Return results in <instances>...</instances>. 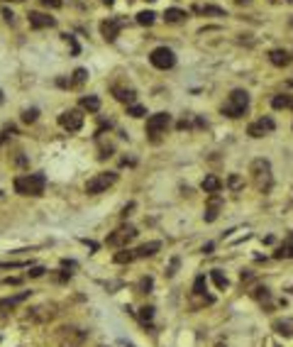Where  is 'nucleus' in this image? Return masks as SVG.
Listing matches in <instances>:
<instances>
[{"label":"nucleus","instance_id":"nucleus-2","mask_svg":"<svg viewBox=\"0 0 293 347\" xmlns=\"http://www.w3.org/2000/svg\"><path fill=\"white\" fill-rule=\"evenodd\" d=\"M44 188H47L44 174H27V176L15 179V191L20 196H42Z\"/></svg>","mask_w":293,"mask_h":347},{"label":"nucleus","instance_id":"nucleus-14","mask_svg":"<svg viewBox=\"0 0 293 347\" xmlns=\"http://www.w3.org/2000/svg\"><path fill=\"white\" fill-rule=\"evenodd\" d=\"M112 96L117 98L120 103L132 105V103H135V98H137V91H135V88H122V86H112Z\"/></svg>","mask_w":293,"mask_h":347},{"label":"nucleus","instance_id":"nucleus-8","mask_svg":"<svg viewBox=\"0 0 293 347\" xmlns=\"http://www.w3.org/2000/svg\"><path fill=\"white\" fill-rule=\"evenodd\" d=\"M135 237H137V227L135 225H122L112 235H108V245L110 247H125L127 242H132Z\"/></svg>","mask_w":293,"mask_h":347},{"label":"nucleus","instance_id":"nucleus-11","mask_svg":"<svg viewBox=\"0 0 293 347\" xmlns=\"http://www.w3.org/2000/svg\"><path fill=\"white\" fill-rule=\"evenodd\" d=\"M274 120L271 118H262V120H257V123H252L249 127H247V135L249 137H264V135H269V132H274Z\"/></svg>","mask_w":293,"mask_h":347},{"label":"nucleus","instance_id":"nucleus-6","mask_svg":"<svg viewBox=\"0 0 293 347\" xmlns=\"http://www.w3.org/2000/svg\"><path fill=\"white\" fill-rule=\"evenodd\" d=\"M149 61H152V66L166 71V69H171V66L176 64V54H174L169 47H156L152 54H149Z\"/></svg>","mask_w":293,"mask_h":347},{"label":"nucleus","instance_id":"nucleus-42","mask_svg":"<svg viewBox=\"0 0 293 347\" xmlns=\"http://www.w3.org/2000/svg\"><path fill=\"white\" fill-rule=\"evenodd\" d=\"M237 3H247V0H237Z\"/></svg>","mask_w":293,"mask_h":347},{"label":"nucleus","instance_id":"nucleus-45","mask_svg":"<svg viewBox=\"0 0 293 347\" xmlns=\"http://www.w3.org/2000/svg\"><path fill=\"white\" fill-rule=\"evenodd\" d=\"M288 84H291V86H293V79H291V81H288Z\"/></svg>","mask_w":293,"mask_h":347},{"label":"nucleus","instance_id":"nucleus-19","mask_svg":"<svg viewBox=\"0 0 293 347\" xmlns=\"http://www.w3.org/2000/svg\"><path fill=\"white\" fill-rule=\"evenodd\" d=\"M271 105L276 110H293V96H274L271 98Z\"/></svg>","mask_w":293,"mask_h":347},{"label":"nucleus","instance_id":"nucleus-30","mask_svg":"<svg viewBox=\"0 0 293 347\" xmlns=\"http://www.w3.org/2000/svg\"><path fill=\"white\" fill-rule=\"evenodd\" d=\"M140 318H142V323H152V318H154V308H149V305L140 308Z\"/></svg>","mask_w":293,"mask_h":347},{"label":"nucleus","instance_id":"nucleus-39","mask_svg":"<svg viewBox=\"0 0 293 347\" xmlns=\"http://www.w3.org/2000/svg\"><path fill=\"white\" fill-rule=\"evenodd\" d=\"M176 266H179V259H174V262H171V266H169V277H174V272H176Z\"/></svg>","mask_w":293,"mask_h":347},{"label":"nucleus","instance_id":"nucleus-23","mask_svg":"<svg viewBox=\"0 0 293 347\" xmlns=\"http://www.w3.org/2000/svg\"><path fill=\"white\" fill-rule=\"evenodd\" d=\"M86 79H88V71H86V69H76V71H73V79L69 81V86H71V88H78Z\"/></svg>","mask_w":293,"mask_h":347},{"label":"nucleus","instance_id":"nucleus-12","mask_svg":"<svg viewBox=\"0 0 293 347\" xmlns=\"http://www.w3.org/2000/svg\"><path fill=\"white\" fill-rule=\"evenodd\" d=\"M29 25L34 29H44V27H54L56 25V20L54 17H49V15H44V13H29Z\"/></svg>","mask_w":293,"mask_h":347},{"label":"nucleus","instance_id":"nucleus-48","mask_svg":"<svg viewBox=\"0 0 293 347\" xmlns=\"http://www.w3.org/2000/svg\"><path fill=\"white\" fill-rule=\"evenodd\" d=\"M291 291H293V289H291Z\"/></svg>","mask_w":293,"mask_h":347},{"label":"nucleus","instance_id":"nucleus-35","mask_svg":"<svg viewBox=\"0 0 293 347\" xmlns=\"http://www.w3.org/2000/svg\"><path fill=\"white\" fill-rule=\"evenodd\" d=\"M64 40L71 44V52H73V54H78V44H76V40H73L71 34H64Z\"/></svg>","mask_w":293,"mask_h":347},{"label":"nucleus","instance_id":"nucleus-29","mask_svg":"<svg viewBox=\"0 0 293 347\" xmlns=\"http://www.w3.org/2000/svg\"><path fill=\"white\" fill-rule=\"evenodd\" d=\"M193 293H198V296H205V277H198V279H195Z\"/></svg>","mask_w":293,"mask_h":347},{"label":"nucleus","instance_id":"nucleus-33","mask_svg":"<svg viewBox=\"0 0 293 347\" xmlns=\"http://www.w3.org/2000/svg\"><path fill=\"white\" fill-rule=\"evenodd\" d=\"M140 289H142V293H149V289H152V279L149 277H144L140 281Z\"/></svg>","mask_w":293,"mask_h":347},{"label":"nucleus","instance_id":"nucleus-21","mask_svg":"<svg viewBox=\"0 0 293 347\" xmlns=\"http://www.w3.org/2000/svg\"><path fill=\"white\" fill-rule=\"evenodd\" d=\"M25 298H27V293H20V296H15V298H3V301H0V311L8 313V308H15V305L20 303V301H25Z\"/></svg>","mask_w":293,"mask_h":347},{"label":"nucleus","instance_id":"nucleus-31","mask_svg":"<svg viewBox=\"0 0 293 347\" xmlns=\"http://www.w3.org/2000/svg\"><path fill=\"white\" fill-rule=\"evenodd\" d=\"M37 115H39V110H37V108L25 110V112H22V123H34V120H37Z\"/></svg>","mask_w":293,"mask_h":347},{"label":"nucleus","instance_id":"nucleus-34","mask_svg":"<svg viewBox=\"0 0 293 347\" xmlns=\"http://www.w3.org/2000/svg\"><path fill=\"white\" fill-rule=\"evenodd\" d=\"M44 8H61L64 5V0H42Z\"/></svg>","mask_w":293,"mask_h":347},{"label":"nucleus","instance_id":"nucleus-22","mask_svg":"<svg viewBox=\"0 0 293 347\" xmlns=\"http://www.w3.org/2000/svg\"><path fill=\"white\" fill-rule=\"evenodd\" d=\"M210 279H213V284H215L218 289H227V277H225L220 269H213V272H210Z\"/></svg>","mask_w":293,"mask_h":347},{"label":"nucleus","instance_id":"nucleus-4","mask_svg":"<svg viewBox=\"0 0 293 347\" xmlns=\"http://www.w3.org/2000/svg\"><path fill=\"white\" fill-rule=\"evenodd\" d=\"M115 181H117V174H115V171H103V174H96L93 179H88V183H86V194H91V196L103 194V191H108V188H110Z\"/></svg>","mask_w":293,"mask_h":347},{"label":"nucleus","instance_id":"nucleus-46","mask_svg":"<svg viewBox=\"0 0 293 347\" xmlns=\"http://www.w3.org/2000/svg\"><path fill=\"white\" fill-rule=\"evenodd\" d=\"M288 3H293V0H288Z\"/></svg>","mask_w":293,"mask_h":347},{"label":"nucleus","instance_id":"nucleus-40","mask_svg":"<svg viewBox=\"0 0 293 347\" xmlns=\"http://www.w3.org/2000/svg\"><path fill=\"white\" fill-rule=\"evenodd\" d=\"M3 17H5V20H8V22H10V20H13V13H10V10H8V8H3Z\"/></svg>","mask_w":293,"mask_h":347},{"label":"nucleus","instance_id":"nucleus-13","mask_svg":"<svg viewBox=\"0 0 293 347\" xmlns=\"http://www.w3.org/2000/svg\"><path fill=\"white\" fill-rule=\"evenodd\" d=\"M269 61L274 66H291L293 64V56L286 52V49H271L269 52Z\"/></svg>","mask_w":293,"mask_h":347},{"label":"nucleus","instance_id":"nucleus-20","mask_svg":"<svg viewBox=\"0 0 293 347\" xmlns=\"http://www.w3.org/2000/svg\"><path fill=\"white\" fill-rule=\"evenodd\" d=\"M81 108L88 112H98L100 110V100H98L96 96H83L81 98Z\"/></svg>","mask_w":293,"mask_h":347},{"label":"nucleus","instance_id":"nucleus-25","mask_svg":"<svg viewBox=\"0 0 293 347\" xmlns=\"http://www.w3.org/2000/svg\"><path fill=\"white\" fill-rule=\"evenodd\" d=\"M274 330H276L279 335H283V337H291V335H293L291 325H288V323H283V320H276V323H274Z\"/></svg>","mask_w":293,"mask_h":347},{"label":"nucleus","instance_id":"nucleus-47","mask_svg":"<svg viewBox=\"0 0 293 347\" xmlns=\"http://www.w3.org/2000/svg\"><path fill=\"white\" fill-rule=\"evenodd\" d=\"M291 25H293V20H291Z\"/></svg>","mask_w":293,"mask_h":347},{"label":"nucleus","instance_id":"nucleus-7","mask_svg":"<svg viewBox=\"0 0 293 347\" xmlns=\"http://www.w3.org/2000/svg\"><path fill=\"white\" fill-rule=\"evenodd\" d=\"M86 340V333L83 330H78V328H61L59 330V347H81Z\"/></svg>","mask_w":293,"mask_h":347},{"label":"nucleus","instance_id":"nucleus-17","mask_svg":"<svg viewBox=\"0 0 293 347\" xmlns=\"http://www.w3.org/2000/svg\"><path fill=\"white\" fill-rule=\"evenodd\" d=\"M188 15H186V10H179V8H169L166 13H164V20H166L169 25H179V22H183Z\"/></svg>","mask_w":293,"mask_h":347},{"label":"nucleus","instance_id":"nucleus-43","mask_svg":"<svg viewBox=\"0 0 293 347\" xmlns=\"http://www.w3.org/2000/svg\"><path fill=\"white\" fill-rule=\"evenodd\" d=\"M13 3H22V0H13Z\"/></svg>","mask_w":293,"mask_h":347},{"label":"nucleus","instance_id":"nucleus-41","mask_svg":"<svg viewBox=\"0 0 293 347\" xmlns=\"http://www.w3.org/2000/svg\"><path fill=\"white\" fill-rule=\"evenodd\" d=\"M103 3H105V5H112V0H103Z\"/></svg>","mask_w":293,"mask_h":347},{"label":"nucleus","instance_id":"nucleus-3","mask_svg":"<svg viewBox=\"0 0 293 347\" xmlns=\"http://www.w3.org/2000/svg\"><path fill=\"white\" fill-rule=\"evenodd\" d=\"M247 108H249V96H247V91H239L237 88L225 100L223 115H227V118H242L247 112Z\"/></svg>","mask_w":293,"mask_h":347},{"label":"nucleus","instance_id":"nucleus-10","mask_svg":"<svg viewBox=\"0 0 293 347\" xmlns=\"http://www.w3.org/2000/svg\"><path fill=\"white\" fill-rule=\"evenodd\" d=\"M122 27H125V20H120V17H112V20H105V22H100V34H103V40H105V42H115Z\"/></svg>","mask_w":293,"mask_h":347},{"label":"nucleus","instance_id":"nucleus-38","mask_svg":"<svg viewBox=\"0 0 293 347\" xmlns=\"http://www.w3.org/2000/svg\"><path fill=\"white\" fill-rule=\"evenodd\" d=\"M257 298H264V301H269V289H257V293H254Z\"/></svg>","mask_w":293,"mask_h":347},{"label":"nucleus","instance_id":"nucleus-18","mask_svg":"<svg viewBox=\"0 0 293 347\" xmlns=\"http://www.w3.org/2000/svg\"><path fill=\"white\" fill-rule=\"evenodd\" d=\"M220 188H223V181L218 179V176H213V174H210V176H205V179H203V191H205V194H218Z\"/></svg>","mask_w":293,"mask_h":347},{"label":"nucleus","instance_id":"nucleus-9","mask_svg":"<svg viewBox=\"0 0 293 347\" xmlns=\"http://www.w3.org/2000/svg\"><path fill=\"white\" fill-rule=\"evenodd\" d=\"M59 125L64 127L66 132H78L83 127V115L81 110H66L59 115Z\"/></svg>","mask_w":293,"mask_h":347},{"label":"nucleus","instance_id":"nucleus-24","mask_svg":"<svg viewBox=\"0 0 293 347\" xmlns=\"http://www.w3.org/2000/svg\"><path fill=\"white\" fill-rule=\"evenodd\" d=\"M115 262H117V264H130V262H135V250H122V252H117V254H115Z\"/></svg>","mask_w":293,"mask_h":347},{"label":"nucleus","instance_id":"nucleus-16","mask_svg":"<svg viewBox=\"0 0 293 347\" xmlns=\"http://www.w3.org/2000/svg\"><path fill=\"white\" fill-rule=\"evenodd\" d=\"M159 242H147V245H142V247H137L135 250V259H144V257H152V254H156L159 252Z\"/></svg>","mask_w":293,"mask_h":347},{"label":"nucleus","instance_id":"nucleus-36","mask_svg":"<svg viewBox=\"0 0 293 347\" xmlns=\"http://www.w3.org/2000/svg\"><path fill=\"white\" fill-rule=\"evenodd\" d=\"M239 186H242V181H239V176H237V174H232V176H230V188H235V191H237Z\"/></svg>","mask_w":293,"mask_h":347},{"label":"nucleus","instance_id":"nucleus-37","mask_svg":"<svg viewBox=\"0 0 293 347\" xmlns=\"http://www.w3.org/2000/svg\"><path fill=\"white\" fill-rule=\"evenodd\" d=\"M44 272H47V269H44V266H34V269H32V272H29V277H32V279H37V277H42Z\"/></svg>","mask_w":293,"mask_h":347},{"label":"nucleus","instance_id":"nucleus-26","mask_svg":"<svg viewBox=\"0 0 293 347\" xmlns=\"http://www.w3.org/2000/svg\"><path fill=\"white\" fill-rule=\"evenodd\" d=\"M195 13L200 15H225L223 8H215V5H200V8H195Z\"/></svg>","mask_w":293,"mask_h":347},{"label":"nucleus","instance_id":"nucleus-5","mask_svg":"<svg viewBox=\"0 0 293 347\" xmlns=\"http://www.w3.org/2000/svg\"><path fill=\"white\" fill-rule=\"evenodd\" d=\"M169 125H171V115H169V112H156V115H152V118L147 120V135L156 142L159 135L166 132Z\"/></svg>","mask_w":293,"mask_h":347},{"label":"nucleus","instance_id":"nucleus-15","mask_svg":"<svg viewBox=\"0 0 293 347\" xmlns=\"http://www.w3.org/2000/svg\"><path fill=\"white\" fill-rule=\"evenodd\" d=\"M218 215H220V196L210 194V203H208V208H205V222L218 220Z\"/></svg>","mask_w":293,"mask_h":347},{"label":"nucleus","instance_id":"nucleus-1","mask_svg":"<svg viewBox=\"0 0 293 347\" xmlns=\"http://www.w3.org/2000/svg\"><path fill=\"white\" fill-rule=\"evenodd\" d=\"M249 174H252V183L259 194H266L271 186H274V176H271V164L266 159H254L249 167Z\"/></svg>","mask_w":293,"mask_h":347},{"label":"nucleus","instance_id":"nucleus-27","mask_svg":"<svg viewBox=\"0 0 293 347\" xmlns=\"http://www.w3.org/2000/svg\"><path fill=\"white\" fill-rule=\"evenodd\" d=\"M154 17H156V15H154L152 10H142V13L137 15V22H140V25H147V27H149V25L154 22Z\"/></svg>","mask_w":293,"mask_h":347},{"label":"nucleus","instance_id":"nucleus-28","mask_svg":"<svg viewBox=\"0 0 293 347\" xmlns=\"http://www.w3.org/2000/svg\"><path fill=\"white\" fill-rule=\"evenodd\" d=\"M274 257H279V259H288V257H293V245H283V247H279Z\"/></svg>","mask_w":293,"mask_h":347},{"label":"nucleus","instance_id":"nucleus-32","mask_svg":"<svg viewBox=\"0 0 293 347\" xmlns=\"http://www.w3.org/2000/svg\"><path fill=\"white\" fill-rule=\"evenodd\" d=\"M127 115H132V118H142V115H147V110H144L142 105H130V108H127Z\"/></svg>","mask_w":293,"mask_h":347},{"label":"nucleus","instance_id":"nucleus-44","mask_svg":"<svg viewBox=\"0 0 293 347\" xmlns=\"http://www.w3.org/2000/svg\"><path fill=\"white\" fill-rule=\"evenodd\" d=\"M0 100H3V91H0Z\"/></svg>","mask_w":293,"mask_h":347}]
</instances>
